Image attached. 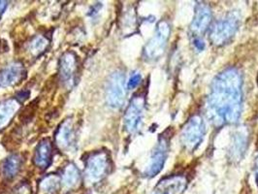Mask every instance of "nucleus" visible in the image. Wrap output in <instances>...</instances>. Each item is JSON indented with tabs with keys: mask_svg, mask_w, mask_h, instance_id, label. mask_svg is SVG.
I'll return each instance as SVG.
<instances>
[{
	"mask_svg": "<svg viewBox=\"0 0 258 194\" xmlns=\"http://www.w3.org/2000/svg\"><path fill=\"white\" fill-rule=\"evenodd\" d=\"M239 26V20L236 15L229 14L220 19L212 26L210 40L214 45L222 46L229 42L235 35Z\"/></svg>",
	"mask_w": 258,
	"mask_h": 194,
	"instance_id": "3",
	"label": "nucleus"
},
{
	"mask_svg": "<svg viewBox=\"0 0 258 194\" xmlns=\"http://www.w3.org/2000/svg\"><path fill=\"white\" fill-rule=\"evenodd\" d=\"M25 73L24 66L21 63L9 65L1 72L0 84L3 86H13L24 78Z\"/></svg>",
	"mask_w": 258,
	"mask_h": 194,
	"instance_id": "12",
	"label": "nucleus"
},
{
	"mask_svg": "<svg viewBox=\"0 0 258 194\" xmlns=\"http://www.w3.org/2000/svg\"><path fill=\"white\" fill-rule=\"evenodd\" d=\"M255 171H256V175H257L258 180V156L256 157V159H255Z\"/></svg>",
	"mask_w": 258,
	"mask_h": 194,
	"instance_id": "25",
	"label": "nucleus"
},
{
	"mask_svg": "<svg viewBox=\"0 0 258 194\" xmlns=\"http://www.w3.org/2000/svg\"><path fill=\"white\" fill-rule=\"evenodd\" d=\"M52 161V144L49 140L40 143L35 152L34 162L40 168H47Z\"/></svg>",
	"mask_w": 258,
	"mask_h": 194,
	"instance_id": "13",
	"label": "nucleus"
},
{
	"mask_svg": "<svg viewBox=\"0 0 258 194\" xmlns=\"http://www.w3.org/2000/svg\"><path fill=\"white\" fill-rule=\"evenodd\" d=\"M17 109L18 106L15 100H7L0 103V130L8 124Z\"/></svg>",
	"mask_w": 258,
	"mask_h": 194,
	"instance_id": "16",
	"label": "nucleus"
},
{
	"mask_svg": "<svg viewBox=\"0 0 258 194\" xmlns=\"http://www.w3.org/2000/svg\"><path fill=\"white\" fill-rule=\"evenodd\" d=\"M247 146V133L245 130H239L233 137L230 148V156L233 160H240L242 155L245 154Z\"/></svg>",
	"mask_w": 258,
	"mask_h": 194,
	"instance_id": "14",
	"label": "nucleus"
},
{
	"mask_svg": "<svg viewBox=\"0 0 258 194\" xmlns=\"http://www.w3.org/2000/svg\"><path fill=\"white\" fill-rule=\"evenodd\" d=\"M6 7H7V2L0 1V16L3 14L4 10L6 9Z\"/></svg>",
	"mask_w": 258,
	"mask_h": 194,
	"instance_id": "24",
	"label": "nucleus"
},
{
	"mask_svg": "<svg viewBox=\"0 0 258 194\" xmlns=\"http://www.w3.org/2000/svg\"><path fill=\"white\" fill-rule=\"evenodd\" d=\"M170 143V136L167 132H164L159 137L157 145L155 146V150L151 157L150 164L146 170V176L152 178L156 176L164 166V163L167 158L168 151H169V144Z\"/></svg>",
	"mask_w": 258,
	"mask_h": 194,
	"instance_id": "6",
	"label": "nucleus"
},
{
	"mask_svg": "<svg viewBox=\"0 0 258 194\" xmlns=\"http://www.w3.org/2000/svg\"><path fill=\"white\" fill-rule=\"evenodd\" d=\"M212 21V11L205 3H197L195 7L194 21L191 23V30L194 34L200 35L204 33Z\"/></svg>",
	"mask_w": 258,
	"mask_h": 194,
	"instance_id": "9",
	"label": "nucleus"
},
{
	"mask_svg": "<svg viewBox=\"0 0 258 194\" xmlns=\"http://www.w3.org/2000/svg\"><path fill=\"white\" fill-rule=\"evenodd\" d=\"M109 160L104 153H96L91 155L87 163L86 175L88 180L97 181L101 180L108 171Z\"/></svg>",
	"mask_w": 258,
	"mask_h": 194,
	"instance_id": "8",
	"label": "nucleus"
},
{
	"mask_svg": "<svg viewBox=\"0 0 258 194\" xmlns=\"http://www.w3.org/2000/svg\"><path fill=\"white\" fill-rule=\"evenodd\" d=\"M242 76L235 68H227L212 83L207 98V116L215 125L236 123L242 112Z\"/></svg>",
	"mask_w": 258,
	"mask_h": 194,
	"instance_id": "1",
	"label": "nucleus"
},
{
	"mask_svg": "<svg viewBox=\"0 0 258 194\" xmlns=\"http://www.w3.org/2000/svg\"><path fill=\"white\" fill-rule=\"evenodd\" d=\"M125 79L122 72L116 71L113 73L106 86V100L109 106L120 108L125 100Z\"/></svg>",
	"mask_w": 258,
	"mask_h": 194,
	"instance_id": "4",
	"label": "nucleus"
},
{
	"mask_svg": "<svg viewBox=\"0 0 258 194\" xmlns=\"http://www.w3.org/2000/svg\"><path fill=\"white\" fill-rule=\"evenodd\" d=\"M73 137V128L71 123L65 121L56 134V142L61 148H67L72 144Z\"/></svg>",
	"mask_w": 258,
	"mask_h": 194,
	"instance_id": "17",
	"label": "nucleus"
},
{
	"mask_svg": "<svg viewBox=\"0 0 258 194\" xmlns=\"http://www.w3.org/2000/svg\"><path fill=\"white\" fill-rule=\"evenodd\" d=\"M205 135V123L198 115L191 116L184 124L181 132V142L188 152L195 151L203 141Z\"/></svg>",
	"mask_w": 258,
	"mask_h": 194,
	"instance_id": "2",
	"label": "nucleus"
},
{
	"mask_svg": "<svg viewBox=\"0 0 258 194\" xmlns=\"http://www.w3.org/2000/svg\"><path fill=\"white\" fill-rule=\"evenodd\" d=\"M141 80H142V77H141V75H140L139 73L133 74V75L130 77V79H129L128 84H127V87H128L129 90L135 89V88L140 84Z\"/></svg>",
	"mask_w": 258,
	"mask_h": 194,
	"instance_id": "21",
	"label": "nucleus"
},
{
	"mask_svg": "<svg viewBox=\"0 0 258 194\" xmlns=\"http://www.w3.org/2000/svg\"><path fill=\"white\" fill-rule=\"evenodd\" d=\"M185 186V178L182 176H172L160 181L153 194H181Z\"/></svg>",
	"mask_w": 258,
	"mask_h": 194,
	"instance_id": "10",
	"label": "nucleus"
},
{
	"mask_svg": "<svg viewBox=\"0 0 258 194\" xmlns=\"http://www.w3.org/2000/svg\"><path fill=\"white\" fill-rule=\"evenodd\" d=\"M80 179V174L78 169L70 164L65 168L63 175H62V182L66 187H72L74 186Z\"/></svg>",
	"mask_w": 258,
	"mask_h": 194,
	"instance_id": "18",
	"label": "nucleus"
},
{
	"mask_svg": "<svg viewBox=\"0 0 258 194\" xmlns=\"http://www.w3.org/2000/svg\"><path fill=\"white\" fill-rule=\"evenodd\" d=\"M170 36V26L166 21L158 23L154 37L149 41L145 48V55L149 59H157L164 52Z\"/></svg>",
	"mask_w": 258,
	"mask_h": 194,
	"instance_id": "5",
	"label": "nucleus"
},
{
	"mask_svg": "<svg viewBox=\"0 0 258 194\" xmlns=\"http://www.w3.org/2000/svg\"><path fill=\"white\" fill-rule=\"evenodd\" d=\"M22 165V158L18 155H13L5 159L2 164V174L7 179H13L19 173Z\"/></svg>",
	"mask_w": 258,
	"mask_h": 194,
	"instance_id": "15",
	"label": "nucleus"
},
{
	"mask_svg": "<svg viewBox=\"0 0 258 194\" xmlns=\"http://www.w3.org/2000/svg\"><path fill=\"white\" fill-rule=\"evenodd\" d=\"M145 112V97L136 95L130 101L124 115V126L130 133H134L142 124Z\"/></svg>",
	"mask_w": 258,
	"mask_h": 194,
	"instance_id": "7",
	"label": "nucleus"
},
{
	"mask_svg": "<svg viewBox=\"0 0 258 194\" xmlns=\"http://www.w3.org/2000/svg\"><path fill=\"white\" fill-rule=\"evenodd\" d=\"M28 96H29V92H28V91H21L20 93H18L17 99H18L19 101L23 102V101H25L26 99L28 98Z\"/></svg>",
	"mask_w": 258,
	"mask_h": 194,
	"instance_id": "23",
	"label": "nucleus"
},
{
	"mask_svg": "<svg viewBox=\"0 0 258 194\" xmlns=\"http://www.w3.org/2000/svg\"><path fill=\"white\" fill-rule=\"evenodd\" d=\"M77 71V59L73 52H65L60 58L59 64V75L64 84L69 85L75 77Z\"/></svg>",
	"mask_w": 258,
	"mask_h": 194,
	"instance_id": "11",
	"label": "nucleus"
},
{
	"mask_svg": "<svg viewBox=\"0 0 258 194\" xmlns=\"http://www.w3.org/2000/svg\"><path fill=\"white\" fill-rule=\"evenodd\" d=\"M58 187V179L56 177H48L41 182V188L46 192H53Z\"/></svg>",
	"mask_w": 258,
	"mask_h": 194,
	"instance_id": "20",
	"label": "nucleus"
},
{
	"mask_svg": "<svg viewBox=\"0 0 258 194\" xmlns=\"http://www.w3.org/2000/svg\"><path fill=\"white\" fill-rule=\"evenodd\" d=\"M47 46V40L42 36H37L33 39L29 44V50L32 53L40 54L41 52H44Z\"/></svg>",
	"mask_w": 258,
	"mask_h": 194,
	"instance_id": "19",
	"label": "nucleus"
},
{
	"mask_svg": "<svg viewBox=\"0 0 258 194\" xmlns=\"http://www.w3.org/2000/svg\"><path fill=\"white\" fill-rule=\"evenodd\" d=\"M194 47L198 50V51H203L205 49V42L200 38V37H196L194 40Z\"/></svg>",
	"mask_w": 258,
	"mask_h": 194,
	"instance_id": "22",
	"label": "nucleus"
}]
</instances>
